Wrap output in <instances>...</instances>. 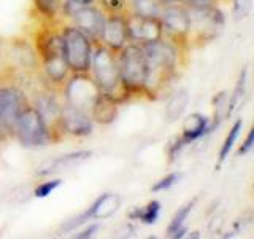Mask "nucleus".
I'll return each instance as SVG.
<instances>
[{
	"label": "nucleus",
	"mask_w": 254,
	"mask_h": 239,
	"mask_svg": "<svg viewBox=\"0 0 254 239\" xmlns=\"http://www.w3.org/2000/svg\"><path fill=\"white\" fill-rule=\"evenodd\" d=\"M34 107L38 110V114L42 115V118L45 120L46 126L50 127L53 142L58 140L62 134L61 126H59V118H61V107L62 104L56 99V96L50 91H38L34 96Z\"/></svg>",
	"instance_id": "12"
},
{
	"label": "nucleus",
	"mask_w": 254,
	"mask_h": 239,
	"mask_svg": "<svg viewBox=\"0 0 254 239\" xmlns=\"http://www.w3.org/2000/svg\"><path fill=\"white\" fill-rule=\"evenodd\" d=\"M164 5L159 0H132L130 10L140 16H161Z\"/></svg>",
	"instance_id": "25"
},
{
	"label": "nucleus",
	"mask_w": 254,
	"mask_h": 239,
	"mask_svg": "<svg viewBox=\"0 0 254 239\" xmlns=\"http://www.w3.org/2000/svg\"><path fill=\"white\" fill-rule=\"evenodd\" d=\"M189 24H190V34L200 40H210L216 37L222 26H224V14L216 5L210 6H189Z\"/></svg>",
	"instance_id": "7"
},
{
	"label": "nucleus",
	"mask_w": 254,
	"mask_h": 239,
	"mask_svg": "<svg viewBox=\"0 0 254 239\" xmlns=\"http://www.w3.org/2000/svg\"><path fill=\"white\" fill-rule=\"evenodd\" d=\"M91 220V215L89 212H87V209L84 212H81L78 215V217H73V219H70L65 225L62 227V231H65V233H71V231H75L78 230L81 225H84V223H87Z\"/></svg>",
	"instance_id": "30"
},
{
	"label": "nucleus",
	"mask_w": 254,
	"mask_h": 239,
	"mask_svg": "<svg viewBox=\"0 0 254 239\" xmlns=\"http://www.w3.org/2000/svg\"><path fill=\"white\" fill-rule=\"evenodd\" d=\"M188 102H189V94L185 88H181V90H177L175 91L169 101L165 104V117H167V121H177V120L183 115V112L186 110L188 107Z\"/></svg>",
	"instance_id": "20"
},
{
	"label": "nucleus",
	"mask_w": 254,
	"mask_h": 239,
	"mask_svg": "<svg viewBox=\"0 0 254 239\" xmlns=\"http://www.w3.org/2000/svg\"><path fill=\"white\" fill-rule=\"evenodd\" d=\"M183 3L189 6H210L216 5V0H185Z\"/></svg>",
	"instance_id": "36"
},
{
	"label": "nucleus",
	"mask_w": 254,
	"mask_h": 239,
	"mask_svg": "<svg viewBox=\"0 0 254 239\" xmlns=\"http://www.w3.org/2000/svg\"><path fill=\"white\" fill-rule=\"evenodd\" d=\"M97 230H99V223H89L86 228H83L81 231H78V233L75 235V238H78V239L92 238L95 233H97Z\"/></svg>",
	"instance_id": "35"
},
{
	"label": "nucleus",
	"mask_w": 254,
	"mask_h": 239,
	"mask_svg": "<svg viewBox=\"0 0 254 239\" xmlns=\"http://www.w3.org/2000/svg\"><path fill=\"white\" fill-rule=\"evenodd\" d=\"M159 2H161L164 6L165 5H175V3H183L185 2V0H159Z\"/></svg>",
	"instance_id": "37"
},
{
	"label": "nucleus",
	"mask_w": 254,
	"mask_h": 239,
	"mask_svg": "<svg viewBox=\"0 0 254 239\" xmlns=\"http://www.w3.org/2000/svg\"><path fill=\"white\" fill-rule=\"evenodd\" d=\"M89 75L92 77L100 93L116 99L119 104H123L129 98V94L126 93L121 85V80H119L116 53L111 51L105 45L95 43L92 50Z\"/></svg>",
	"instance_id": "1"
},
{
	"label": "nucleus",
	"mask_w": 254,
	"mask_h": 239,
	"mask_svg": "<svg viewBox=\"0 0 254 239\" xmlns=\"http://www.w3.org/2000/svg\"><path fill=\"white\" fill-rule=\"evenodd\" d=\"M206 132H210V120L200 114H192L186 118L185 124H183V132L180 139L185 145H188V143L202 139Z\"/></svg>",
	"instance_id": "16"
},
{
	"label": "nucleus",
	"mask_w": 254,
	"mask_h": 239,
	"mask_svg": "<svg viewBox=\"0 0 254 239\" xmlns=\"http://www.w3.org/2000/svg\"><path fill=\"white\" fill-rule=\"evenodd\" d=\"M102 8L105 14H123L126 11V0H102Z\"/></svg>",
	"instance_id": "29"
},
{
	"label": "nucleus",
	"mask_w": 254,
	"mask_h": 239,
	"mask_svg": "<svg viewBox=\"0 0 254 239\" xmlns=\"http://www.w3.org/2000/svg\"><path fill=\"white\" fill-rule=\"evenodd\" d=\"M61 185H62V179H50L46 182L38 183L34 188V191H32V195L35 198H46V196H50L53 191L58 190Z\"/></svg>",
	"instance_id": "27"
},
{
	"label": "nucleus",
	"mask_w": 254,
	"mask_h": 239,
	"mask_svg": "<svg viewBox=\"0 0 254 239\" xmlns=\"http://www.w3.org/2000/svg\"><path fill=\"white\" fill-rule=\"evenodd\" d=\"M62 86L65 104L84 110L87 114H89L95 99L100 94V90L89 74H71V77L67 78Z\"/></svg>",
	"instance_id": "6"
},
{
	"label": "nucleus",
	"mask_w": 254,
	"mask_h": 239,
	"mask_svg": "<svg viewBox=\"0 0 254 239\" xmlns=\"http://www.w3.org/2000/svg\"><path fill=\"white\" fill-rule=\"evenodd\" d=\"M13 59L18 61L19 67L27 70V69H35L38 62L37 51H34L27 43H13Z\"/></svg>",
	"instance_id": "22"
},
{
	"label": "nucleus",
	"mask_w": 254,
	"mask_h": 239,
	"mask_svg": "<svg viewBox=\"0 0 254 239\" xmlns=\"http://www.w3.org/2000/svg\"><path fill=\"white\" fill-rule=\"evenodd\" d=\"M181 177V174L180 172H172V174H167L165 177H162L161 180H157L154 185H153V190L154 193H159V191H165V190H169L172 188L175 183H177Z\"/></svg>",
	"instance_id": "28"
},
{
	"label": "nucleus",
	"mask_w": 254,
	"mask_h": 239,
	"mask_svg": "<svg viewBox=\"0 0 254 239\" xmlns=\"http://www.w3.org/2000/svg\"><path fill=\"white\" fill-rule=\"evenodd\" d=\"M105 16L107 14L99 10L97 6L87 5L76 10L70 18L76 29H79L84 35L89 37L94 43H97L103 29V22H105Z\"/></svg>",
	"instance_id": "13"
},
{
	"label": "nucleus",
	"mask_w": 254,
	"mask_h": 239,
	"mask_svg": "<svg viewBox=\"0 0 254 239\" xmlns=\"http://www.w3.org/2000/svg\"><path fill=\"white\" fill-rule=\"evenodd\" d=\"M129 40L133 43H149L164 37V27L159 16H140L137 13L126 14Z\"/></svg>",
	"instance_id": "9"
},
{
	"label": "nucleus",
	"mask_w": 254,
	"mask_h": 239,
	"mask_svg": "<svg viewBox=\"0 0 254 239\" xmlns=\"http://www.w3.org/2000/svg\"><path fill=\"white\" fill-rule=\"evenodd\" d=\"M94 0H65V2L62 3L61 6V10L71 16L76 10H79V8H83V6H87V5H92Z\"/></svg>",
	"instance_id": "32"
},
{
	"label": "nucleus",
	"mask_w": 254,
	"mask_h": 239,
	"mask_svg": "<svg viewBox=\"0 0 254 239\" xmlns=\"http://www.w3.org/2000/svg\"><path fill=\"white\" fill-rule=\"evenodd\" d=\"M92 156V151L89 150H78V151H71V153L61 155L54 159H50L45 164L40 166V169L35 172L38 177H51L53 174L59 172V171H67L75 167L78 164L84 163L86 159H89Z\"/></svg>",
	"instance_id": "14"
},
{
	"label": "nucleus",
	"mask_w": 254,
	"mask_h": 239,
	"mask_svg": "<svg viewBox=\"0 0 254 239\" xmlns=\"http://www.w3.org/2000/svg\"><path fill=\"white\" fill-rule=\"evenodd\" d=\"M6 137H8V135H6V132H5V129H3V126H2V121H0V142L5 140Z\"/></svg>",
	"instance_id": "38"
},
{
	"label": "nucleus",
	"mask_w": 254,
	"mask_h": 239,
	"mask_svg": "<svg viewBox=\"0 0 254 239\" xmlns=\"http://www.w3.org/2000/svg\"><path fill=\"white\" fill-rule=\"evenodd\" d=\"M42 62V69L46 80L54 86H62L65 83V80L68 78L70 69L65 62V58L61 56H53V58H48L40 61Z\"/></svg>",
	"instance_id": "17"
},
{
	"label": "nucleus",
	"mask_w": 254,
	"mask_h": 239,
	"mask_svg": "<svg viewBox=\"0 0 254 239\" xmlns=\"http://www.w3.org/2000/svg\"><path fill=\"white\" fill-rule=\"evenodd\" d=\"M246 88H248V67H245L240 72V75H238V80H237L234 93H232V98H230L227 102V117L232 115L234 112L242 106V102L245 99V94H246Z\"/></svg>",
	"instance_id": "21"
},
{
	"label": "nucleus",
	"mask_w": 254,
	"mask_h": 239,
	"mask_svg": "<svg viewBox=\"0 0 254 239\" xmlns=\"http://www.w3.org/2000/svg\"><path fill=\"white\" fill-rule=\"evenodd\" d=\"M29 104L27 94L16 83H0V121L8 137H13L14 124Z\"/></svg>",
	"instance_id": "5"
},
{
	"label": "nucleus",
	"mask_w": 254,
	"mask_h": 239,
	"mask_svg": "<svg viewBox=\"0 0 254 239\" xmlns=\"http://www.w3.org/2000/svg\"><path fill=\"white\" fill-rule=\"evenodd\" d=\"M64 42V58L71 74H89L92 58V40L84 35L81 30L71 26L61 29Z\"/></svg>",
	"instance_id": "3"
},
{
	"label": "nucleus",
	"mask_w": 254,
	"mask_h": 239,
	"mask_svg": "<svg viewBox=\"0 0 254 239\" xmlns=\"http://www.w3.org/2000/svg\"><path fill=\"white\" fill-rule=\"evenodd\" d=\"M121 206V198H119L116 193H103L100 195L95 201L89 206V212L91 220H100V219H108L111 217Z\"/></svg>",
	"instance_id": "18"
},
{
	"label": "nucleus",
	"mask_w": 254,
	"mask_h": 239,
	"mask_svg": "<svg viewBox=\"0 0 254 239\" xmlns=\"http://www.w3.org/2000/svg\"><path fill=\"white\" fill-rule=\"evenodd\" d=\"M195 203H197V199L194 198L192 201L186 203L185 206L180 207V209L175 212V215H173L170 223H169V228H167V233H169L170 238H183V236H186V233H188L186 220L189 217V214L192 212Z\"/></svg>",
	"instance_id": "19"
},
{
	"label": "nucleus",
	"mask_w": 254,
	"mask_h": 239,
	"mask_svg": "<svg viewBox=\"0 0 254 239\" xmlns=\"http://www.w3.org/2000/svg\"><path fill=\"white\" fill-rule=\"evenodd\" d=\"M119 80L127 94H143L146 80V58L140 43L129 42L116 53Z\"/></svg>",
	"instance_id": "2"
},
{
	"label": "nucleus",
	"mask_w": 254,
	"mask_h": 239,
	"mask_svg": "<svg viewBox=\"0 0 254 239\" xmlns=\"http://www.w3.org/2000/svg\"><path fill=\"white\" fill-rule=\"evenodd\" d=\"M129 32H127L126 14H107L103 29L97 43L105 45L111 51L118 53L129 43Z\"/></svg>",
	"instance_id": "11"
},
{
	"label": "nucleus",
	"mask_w": 254,
	"mask_h": 239,
	"mask_svg": "<svg viewBox=\"0 0 254 239\" xmlns=\"http://www.w3.org/2000/svg\"><path fill=\"white\" fill-rule=\"evenodd\" d=\"M183 147H186L185 143H183V140L180 137H175L172 142H170V145H169V156H170V161H175L177 159V156L180 155V151Z\"/></svg>",
	"instance_id": "33"
},
{
	"label": "nucleus",
	"mask_w": 254,
	"mask_h": 239,
	"mask_svg": "<svg viewBox=\"0 0 254 239\" xmlns=\"http://www.w3.org/2000/svg\"><path fill=\"white\" fill-rule=\"evenodd\" d=\"M242 127H243V121H242V120H237V121L232 124V127L229 129L226 139H224V142H222V145H221V150H219V161H218L219 164L224 163L227 159V156L230 155V151H232L235 142L238 139V135H240Z\"/></svg>",
	"instance_id": "24"
},
{
	"label": "nucleus",
	"mask_w": 254,
	"mask_h": 239,
	"mask_svg": "<svg viewBox=\"0 0 254 239\" xmlns=\"http://www.w3.org/2000/svg\"><path fill=\"white\" fill-rule=\"evenodd\" d=\"M159 18H161L164 27V37H167L180 46L183 42L189 40L190 24H189L188 8L185 3L165 5Z\"/></svg>",
	"instance_id": "8"
},
{
	"label": "nucleus",
	"mask_w": 254,
	"mask_h": 239,
	"mask_svg": "<svg viewBox=\"0 0 254 239\" xmlns=\"http://www.w3.org/2000/svg\"><path fill=\"white\" fill-rule=\"evenodd\" d=\"M159 214H161V203L157 199H153L149 201L145 207H137L130 212L129 217L133 220H140L145 225H153V223L157 222Z\"/></svg>",
	"instance_id": "23"
},
{
	"label": "nucleus",
	"mask_w": 254,
	"mask_h": 239,
	"mask_svg": "<svg viewBox=\"0 0 254 239\" xmlns=\"http://www.w3.org/2000/svg\"><path fill=\"white\" fill-rule=\"evenodd\" d=\"M13 137L27 148L46 147L48 143L53 142L50 127L46 126L45 120L32 102H29L26 109L21 112L18 121L14 124Z\"/></svg>",
	"instance_id": "4"
},
{
	"label": "nucleus",
	"mask_w": 254,
	"mask_h": 239,
	"mask_svg": "<svg viewBox=\"0 0 254 239\" xmlns=\"http://www.w3.org/2000/svg\"><path fill=\"white\" fill-rule=\"evenodd\" d=\"M59 126L62 134L73 135V137H87L94 131V121L91 115L65 102L61 107Z\"/></svg>",
	"instance_id": "10"
},
{
	"label": "nucleus",
	"mask_w": 254,
	"mask_h": 239,
	"mask_svg": "<svg viewBox=\"0 0 254 239\" xmlns=\"http://www.w3.org/2000/svg\"><path fill=\"white\" fill-rule=\"evenodd\" d=\"M118 107H119V102L116 99L100 93L97 96V99H95L92 109L89 110V115L94 123L110 124L115 121V118L118 115Z\"/></svg>",
	"instance_id": "15"
},
{
	"label": "nucleus",
	"mask_w": 254,
	"mask_h": 239,
	"mask_svg": "<svg viewBox=\"0 0 254 239\" xmlns=\"http://www.w3.org/2000/svg\"><path fill=\"white\" fill-rule=\"evenodd\" d=\"M253 0H234V16L237 21L245 19L251 11Z\"/></svg>",
	"instance_id": "31"
},
{
	"label": "nucleus",
	"mask_w": 254,
	"mask_h": 239,
	"mask_svg": "<svg viewBox=\"0 0 254 239\" xmlns=\"http://www.w3.org/2000/svg\"><path fill=\"white\" fill-rule=\"evenodd\" d=\"M254 145V129H250L248 134H246V139L243 140L242 143V147L238 148V155H246V153H250L251 148Z\"/></svg>",
	"instance_id": "34"
},
{
	"label": "nucleus",
	"mask_w": 254,
	"mask_h": 239,
	"mask_svg": "<svg viewBox=\"0 0 254 239\" xmlns=\"http://www.w3.org/2000/svg\"><path fill=\"white\" fill-rule=\"evenodd\" d=\"M34 3V8L37 10V13H40L46 19H56L58 14L61 11V0H32Z\"/></svg>",
	"instance_id": "26"
}]
</instances>
